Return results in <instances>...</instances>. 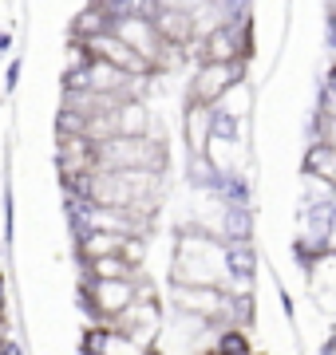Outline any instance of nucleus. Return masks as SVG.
I'll return each instance as SVG.
<instances>
[{
	"label": "nucleus",
	"instance_id": "obj_1",
	"mask_svg": "<svg viewBox=\"0 0 336 355\" xmlns=\"http://www.w3.org/2000/svg\"><path fill=\"white\" fill-rule=\"evenodd\" d=\"M170 280L182 288H226V257L221 241L194 225H182L174 237V257H170Z\"/></svg>",
	"mask_w": 336,
	"mask_h": 355
},
{
	"label": "nucleus",
	"instance_id": "obj_2",
	"mask_svg": "<svg viewBox=\"0 0 336 355\" xmlns=\"http://www.w3.org/2000/svg\"><path fill=\"white\" fill-rule=\"evenodd\" d=\"M95 170L119 174V170H142V174H162L167 170V146L162 135H146V139H107L95 146Z\"/></svg>",
	"mask_w": 336,
	"mask_h": 355
},
{
	"label": "nucleus",
	"instance_id": "obj_3",
	"mask_svg": "<svg viewBox=\"0 0 336 355\" xmlns=\"http://www.w3.org/2000/svg\"><path fill=\"white\" fill-rule=\"evenodd\" d=\"M246 79V64H198L194 79H190V99L186 103H198V107H214V103Z\"/></svg>",
	"mask_w": 336,
	"mask_h": 355
},
{
	"label": "nucleus",
	"instance_id": "obj_4",
	"mask_svg": "<svg viewBox=\"0 0 336 355\" xmlns=\"http://www.w3.org/2000/svg\"><path fill=\"white\" fill-rule=\"evenodd\" d=\"M170 300H174L178 316L221 328V316H226V292L221 288H182V284H170Z\"/></svg>",
	"mask_w": 336,
	"mask_h": 355
},
{
	"label": "nucleus",
	"instance_id": "obj_5",
	"mask_svg": "<svg viewBox=\"0 0 336 355\" xmlns=\"http://www.w3.org/2000/svg\"><path fill=\"white\" fill-rule=\"evenodd\" d=\"M111 36H115L119 44H127L142 64L155 71V60H158V51H162V40H158V32L151 28V20H142V16H123V20L111 24Z\"/></svg>",
	"mask_w": 336,
	"mask_h": 355
},
{
	"label": "nucleus",
	"instance_id": "obj_6",
	"mask_svg": "<svg viewBox=\"0 0 336 355\" xmlns=\"http://www.w3.org/2000/svg\"><path fill=\"white\" fill-rule=\"evenodd\" d=\"M107 32H111V16H107L103 0H99V4H87V8H83V12L72 20V36H67V40H79V44H87V40L107 36Z\"/></svg>",
	"mask_w": 336,
	"mask_h": 355
},
{
	"label": "nucleus",
	"instance_id": "obj_7",
	"mask_svg": "<svg viewBox=\"0 0 336 355\" xmlns=\"http://www.w3.org/2000/svg\"><path fill=\"white\" fill-rule=\"evenodd\" d=\"M210 119H214V111H210V107L186 103V146H190V158H202V154H206Z\"/></svg>",
	"mask_w": 336,
	"mask_h": 355
},
{
	"label": "nucleus",
	"instance_id": "obj_8",
	"mask_svg": "<svg viewBox=\"0 0 336 355\" xmlns=\"http://www.w3.org/2000/svg\"><path fill=\"white\" fill-rule=\"evenodd\" d=\"M127 241H131V237H115V233H83V237H76V253H79V261L119 257Z\"/></svg>",
	"mask_w": 336,
	"mask_h": 355
},
{
	"label": "nucleus",
	"instance_id": "obj_9",
	"mask_svg": "<svg viewBox=\"0 0 336 355\" xmlns=\"http://www.w3.org/2000/svg\"><path fill=\"white\" fill-rule=\"evenodd\" d=\"M214 111H218L221 119H230V123H246L249 111H253V95H249L246 83H233V87L214 103Z\"/></svg>",
	"mask_w": 336,
	"mask_h": 355
},
{
	"label": "nucleus",
	"instance_id": "obj_10",
	"mask_svg": "<svg viewBox=\"0 0 336 355\" xmlns=\"http://www.w3.org/2000/svg\"><path fill=\"white\" fill-rule=\"evenodd\" d=\"M139 272L123 261V257H99V261H83V280H135Z\"/></svg>",
	"mask_w": 336,
	"mask_h": 355
},
{
	"label": "nucleus",
	"instance_id": "obj_11",
	"mask_svg": "<svg viewBox=\"0 0 336 355\" xmlns=\"http://www.w3.org/2000/svg\"><path fill=\"white\" fill-rule=\"evenodd\" d=\"M305 174L317 178L321 186H328L336 193V154L324 150V146H309V154H305Z\"/></svg>",
	"mask_w": 336,
	"mask_h": 355
},
{
	"label": "nucleus",
	"instance_id": "obj_12",
	"mask_svg": "<svg viewBox=\"0 0 336 355\" xmlns=\"http://www.w3.org/2000/svg\"><path fill=\"white\" fill-rule=\"evenodd\" d=\"M16 79H20V60H8V67H4V91H12Z\"/></svg>",
	"mask_w": 336,
	"mask_h": 355
},
{
	"label": "nucleus",
	"instance_id": "obj_13",
	"mask_svg": "<svg viewBox=\"0 0 336 355\" xmlns=\"http://www.w3.org/2000/svg\"><path fill=\"white\" fill-rule=\"evenodd\" d=\"M0 328H8V284L0 277Z\"/></svg>",
	"mask_w": 336,
	"mask_h": 355
},
{
	"label": "nucleus",
	"instance_id": "obj_14",
	"mask_svg": "<svg viewBox=\"0 0 336 355\" xmlns=\"http://www.w3.org/2000/svg\"><path fill=\"white\" fill-rule=\"evenodd\" d=\"M12 48V28H0V51Z\"/></svg>",
	"mask_w": 336,
	"mask_h": 355
},
{
	"label": "nucleus",
	"instance_id": "obj_15",
	"mask_svg": "<svg viewBox=\"0 0 336 355\" xmlns=\"http://www.w3.org/2000/svg\"><path fill=\"white\" fill-rule=\"evenodd\" d=\"M142 355H162V352H158V347H151V352H142Z\"/></svg>",
	"mask_w": 336,
	"mask_h": 355
}]
</instances>
